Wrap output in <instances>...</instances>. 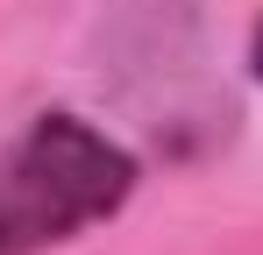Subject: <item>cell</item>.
Here are the masks:
<instances>
[{
  "label": "cell",
  "mask_w": 263,
  "mask_h": 255,
  "mask_svg": "<svg viewBox=\"0 0 263 255\" xmlns=\"http://www.w3.org/2000/svg\"><path fill=\"white\" fill-rule=\"evenodd\" d=\"M135 192V163L79 114H43L0 163V255H36L107 220Z\"/></svg>",
  "instance_id": "6da1fadb"
}]
</instances>
